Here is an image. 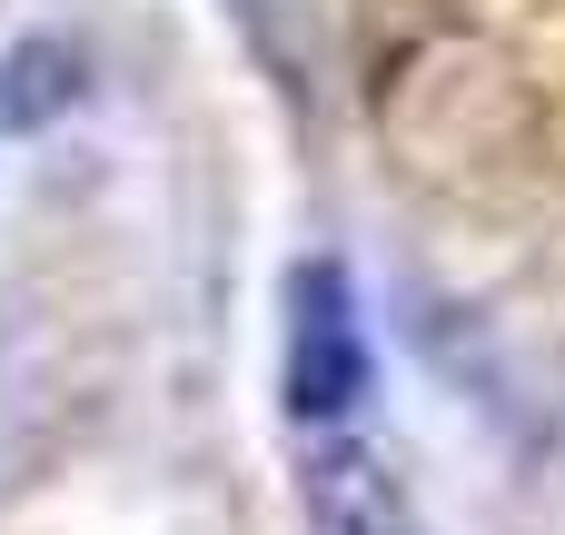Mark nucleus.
<instances>
[{
  "label": "nucleus",
  "instance_id": "f257e3e1",
  "mask_svg": "<svg viewBox=\"0 0 565 535\" xmlns=\"http://www.w3.org/2000/svg\"><path fill=\"white\" fill-rule=\"evenodd\" d=\"M377 357H367V318H358V288L338 258H298L288 268V328H278V387H288V417L338 437L367 397Z\"/></svg>",
  "mask_w": 565,
  "mask_h": 535
},
{
  "label": "nucleus",
  "instance_id": "f03ea898",
  "mask_svg": "<svg viewBox=\"0 0 565 535\" xmlns=\"http://www.w3.org/2000/svg\"><path fill=\"white\" fill-rule=\"evenodd\" d=\"M308 526L318 535H427V516L367 437H318L308 447Z\"/></svg>",
  "mask_w": 565,
  "mask_h": 535
}]
</instances>
